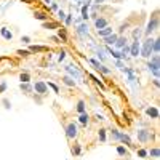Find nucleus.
Listing matches in <instances>:
<instances>
[{"mask_svg":"<svg viewBox=\"0 0 160 160\" xmlns=\"http://www.w3.org/2000/svg\"><path fill=\"white\" fill-rule=\"evenodd\" d=\"M61 83H64L66 87H69V88H75V87H77V82H75L72 77H69L68 74L61 77Z\"/></svg>","mask_w":160,"mask_h":160,"instance_id":"obj_23","label":"nucleus"},{"mask_svg":"<svg viewBox=\"0 0 160 160\" xmlns=\"http://www.w3.org/2000/svg\"><path fill=\"white\" fill-rule=\"evenodd\" d=\"M135 151H136V155L139 158H149L148 157V148H146V146H138Z\"/></svg>","mask_w":160,"mask_h":160,"instance_id":"obj_30","label":"nucleus"},{"mask_svg":"<svg viewBox=\"0 0 160 160\" xmlns=\"http://www.w3.org/2000/svg\"><path fill=\"white\" fill-rule=\"evenodd\" d=\"M19 90L24 93V95H28V96H31L32 93H34V88H32V82L31 83H21L19 82Z\"/></svg>","mask_w":160,"mask_h":160,"instance_id":"obj_25","label":"nucleus"},{"mask_svg":"<svg viewBox=\"0 0 160 160\" xmlns=\"http://www.w3.org/2000/svg\"><path fill=\"white\" fill-rule=\"evenodd\" d=\"M74 144L71 146V152H72V155L74 157H80V155H82V144H80L77 139L75 141H72Z\"/></svg>","mask_w":160,"mask_h":160,"instance_id":"obj_22","label":"nucleus"},{"mask_svg":"<svg viewBox=\"0 0 160 160\" xmlns=\"http://www.w3.org/2000/svg\"><path fill=\"white\" fill-rule=\"evenodd\" d=\"M152 42H154V38H152V37H146V38H144V42H142V45H141L139 56H142L146 61H148V59L152 56Z\"/></svg>","mask_w":160,"mask_h":160,"instance_id":"obj_5","label":"nucleus"},{"mask_svg":"<svg viewBox=\"0 0 160 160\" xmlns=\"http://www.w3.org/2000/svg\"><path fill=\"white\" fill-rule=\"evenodd\" d=\"M32 99H34L37 104H42V102H43V96L37 95V93H32Z\"/></svg>","mask_w":160,"mask_h":160,"instance_id":"obj_42","label":"nucleus"},{"mask_svg":"<svg viewBox=\"0 0 160 160\" xmlns=\"http://www.w3.org/2000/svg\"><path fill=\"white\" fill-rule=\"evenodd\" d=\"M122 133H123V131H120V130H118V128H115V127H111V128L108 130V135H109L111 141H114V142H120Z\"/></svg>","mask_w":160,"mask_h":160,"instance_id":"obj_14","label":"nucleus"},{"mask_svg":"<svg viewBox=\"0 0 160 160\" xmlns=\"http://www.w3.org/2000/svg\"><path fill=\"white\" fill-rule=\"evenodd\" d=\"M72 19H74V15H72V11L66 13V19H64V28H69V26L72 24Z\"/></svg>","mask_w":160,"mask_h":160,"instance_id":"obj_36","label":"nucleus"},{"mask_svg":"<svg viewBox=\"0 0 160 160\" xmlns=\"http://www.w3.org/2000/svg\"><path fill=\"white\" fill-rule=\"evenodd\" d=\"M146 68L154 75V78H158V75H160V55H152L146 61Z\"/></svg>","mask_w":160,"mask_h":160,"instance_id":"obj_3","label":"nucleus"},{"mask_svg":"<svg viewBox=\"0 0 160 160\" xmlns=\"http://www.w3.org/2000/svg\"><path fill=\"white\" fill-rule=\"evenodd\" d=\"M0 37H2L5 42H11L13 38H15V34H13V31L10 28H7V26H2L0 28Z\"/></svg>","mask_w":160,"mask_h":160,"instance_id":"obj_12","label":"nucleus"},{"mask_svg":"<svg viewBox=\"0 0 160 160\" xmlns=\"http://www.w3.org/2000/svg\"><path fill=\"white\" fill-rule=\"evenodd\" d=\"M158 31V8H155L152 13H151V16H149V21L148 24H146V28L142 29V35L146 37H151L154 32Z\"/></svg>","mask_w":160,"mask_h":160,"instance_id":"obj_1","label":"nucleus"},{"mask_svg":"<svg viewBox=\"0 0 160 160\" xmlns=\"http://www.w3.org/2000/svg\"><path fill=\"white\" fill-rule=\"evenodd\" d=\"M112 32H114V28H112V26H108V28H104V29L96 31V35H98V37H101V38H104V37L111 35Z\"/></svg>","mask_w":160,"mask_h":160,"instance_id":"obj_27","label":"nucleus"},{"mask_svg":"<svg viewBox=\"0 0 160 160\" xmlns=\"http://www.w3.org/2000/svg\"><path fill=\"white\" fill-rule=\"evenodd\" d=\"M148 157L149 158H154V160H157L160 157V148H158V144H154V146H151V148H148Z\"/></svg>","mask_w":160,"mask_h":160,"instance_id":"obj_20","label":"nucleus"},{"mask_svg":"<svg viewBox=\"0 0 160 160\" xmlns=\"http://www.w3.org/2000/svg\"><path fill=\"white\" fill-rule=\"evenodd\" d=\"M77 120H78V123L82 125V127H88V125L91 123V115H90L88 112H83V114H78Z\"/></svg>","mask_w":160,"mask_h":160,"instance_id":"obj_19","label":"nucleus"},{"mask_svg":"<svg viewBox=\"0 0 160 160\" xmlns=\"http://www.w3.org/2000/svg\"><path fill=\"white\" fill-rule=\"evenodd\" d=\"M101 2H102V3H104V0H101Z\"/></svg>","mask_w":160,"mask_h":160,"instance_id":"obj_53","label":"nucleus"},{"mask_svg":"<svg viewBox=\"0 0 160 160\" xmlns=\"http://www.w3.org/2000/svg\"><path fill=\"white\" fill-rule=\"evenodd\" d=\"M2 104H3V108H5V109H11V102H10V99L3 98V99H2Z\"/></svg>","mask_w":160,"mask_h":160,"instance_id":"obj_45","label":"nucleus"},{"mask_svg":"<svg viewBox=\"0 0 160 160\" xmlns=\"http://www.w3.org/2000/svg\"><path fill=\"white\" fill-rule=\"evenodd\" d=\"M136 139L141 146H146L148 148V144L155 141V136H154V131L152 130H148V128H141L136 131Z\"/></svg>","mask_w":160,"mask_h":160,"instance_id":"obj_2","label":"nucleus"},{"mask_svg":"<svg viewBox=\"0 0 160 160\" xmlns=\"http://www.w3.org/2000/svg\"><path fill=\"white\" fill-rule=\"evenodd\" d=\"M128 47H130L128 55H130L131 58H138V56H139V50H141V40H133Z\"/></svg>","mask_w":160,"mask_h":160,"instance_id":"obj_10","label":"nucleus"},{"mask_svg":"<svg viewBox=\"0 0 160 160\" xmlns=\"http://www.w3.org/2000/svg\"><path fill=\"white\" fill-rule=\"evenodd\" d=\"M64 71H66V74H68L69 77H72L74 80H80V82L85 83V80H83V72L80 71L78 68H75V66H72V64H68V66H64Z\"/></svg>","mask_w":160,"mask_h":160,"instance_id":"obj_6","label":"nucleus"},{"mask_svg":"<svg viewBox=\"0 0 160 160\" xmlns=\"http://www.w3.org/2000/svg\"><path fill=\"white\" fill-rule=\"evenodd\" d=\"M32 88H34V93H37V95L40 96H48V85L47 82H43V80H34L32 82Z\"/></svg>","mask_w":160,"mask_h":160,"instance_id":"obj_7","label":"nucleus"},{"mask_svg":"<svg viewBox=\"0 0 160 160\" xmlns=\"http://www.w3.org/2000/svg\"><path fill=\"white\" fill-rule=\"evenodd\" d=\"M34 18L37 21H40V22H45V21L51 19L50 18V11H45V10H34Z\"/></svg>","mask_w":160,"mask_h":160,"instance_id":"obj_13","label":"nucleus"},{"mask_svg":"<svg viewBox=\"0 0 160 160\" xmlns=\"http://www.w3.org/2000/svg\"><path fill=\"white\" fill-rule=\"evenodd\" d=\"M7 88H8L7 82H2V83H0V95H2V93H5V91H7Z\"/></svg>","mask_w":160,"mask_h":160,"instance_id":"obj_46","label":"nucleus"},{"mask_svg":"<svg viewBox=\"0 0 160 160\" xmlns=\"http://www.w3.org/2000/svg\"><path fill=\"white\" fill-rule=\"evenodd\" d=\"M77 31H78V34H87V32H88V24H87V22H82V24L78 26Z\"/></svg>","mask_w":160,"mask_h":160,"instance_id":"obj_40","label":"nucleus"},{"mask_svg":"<svg viewBox=\"0 0 160 160\" xmlns=\"http://www.w3.org/2000/svg\"><path fill=\"white\" fill-rule=\"evenodd\" d=\"M131 37H133V40H141V37H142V26H141V24L133 26V29H131Z\"/></svg>","mask_w":160,"mask_h":160,"instance_id":"obj_21","label":"nucleus"},{"mask_svg":"<svg viewBox=\"0 0 160 160\" xmlns=\"http://www.w3.org/2000/svg\"><path fill=\"white\" fill-rule=\"evenodd\" d=\"M98 139H99V142H108V130L106 128H102V127H99L98 128Z\"/></svg>","mask_w":160,"mask_h":160,"instance_id":"obj_29","label":"nucleus"},{"mask_svg":"<svg viewBox=\"0 0 160 160\" xmlns=\"http://www.w3.org/2000/svg\"><path fill=\"white\" fill-rule=\"evenodd\" d=\"M42 28L47 29V31H56L61 28V22L59 21H53V19H48L45 22H42Z\"/></svg>","mask_w":160,"mask_h":160,"instance_id":"obj_18","label":"nucleus"},{"mask_svg":"<svg viewBox=\"0 0 160 160\" xmlns=\"http://www.w3.org/2000/svg\"><path fill=\"white\" fill-rule=\"evenodd\" d=\"M56 37L61 40V43H69V32H68V28L61 26L59 29H56Z\"/></svg>","mask_w":160,"mask_h":160,"instance_id":"obj_11","label":"nucleus"},{"mask_svg":"<svg viewBox=\"0 0 160 160\" xmlns=\"http://www.w3.org/2000/svg\"><path fill=\"white\" fill-rule=\"evenodd\" d=\"M98 56H99V59H101V61H104V59H106V56H104V53H102L101 50H98Z\"/></svg>","mask_w":160,"mask_h":160,"instance_id":"obj_49","label":"nucleus"},{"mask_svg":"<svg viewBox=\"0 0 160 160\" xmlns=\"http://www.w3.org/2000/svg\"><path fill=\"white\" fill-rule=\"evenodd\" d=\"M66 55H68V53H66V50H61V51L58 53V62H62V61L66 59Z\"/></svg>","mask_w":160,"mask_h":160,"instance_id":"obj_43","label":"nucleus"},{"mask_svg":"<svg viewBox=\"0 0 160 160\" xmlns=\"http://www.w3.org/2000/svg\"><path fill=\"white\" fill-rule=\"evenodd\" d=\"M50 8H51V11H58V10H59V5H58L56 2H53V3L50 5Z\"/></svg>","mask_w":160,"mask_h":160,"instance_id":"obj_47","label":"nucleus"},{"mask_svg":"<svg viewBox=\"0 0 160 160\" xmlns=\"http://www.w3.org/2000/svg\"><path fill=\"white\" fill-rule=\"evenodd\" d=\"M47 85H48V88H51L53 90V93H56V95H59V87L56 85V83H53V82H47Z\"/></svg>","mask_w":160,"mask_h":160,"instance_id":"obj_39","label":"nucleus"},{"mask_svg":"<svg viewBox=\"0 0 160 160\" xmlns=\"http://www.w3.org/2000/svg\"><path fill=\"white\" fill-rule=\"evenodd\" d=\"M93 26H95L96 31L104 29V28H108V26H111V18L106 16V15H101V16H98L95 21H93Z\"/></svg>","mask_w":160,"mask_h":160,"instance_id":"obj_9","label":"nucleus"},{"mask_svg":"<svg viewBox=\"0 0 160 160\" xmlns=\"http://www.w3.org/2000/svg\"><path fill=\"white\" fill-rule=\"evenodd\" d=\"M88 75H90V78L93 80V83H95L96 87H99L101 90H104V88H106V85L102 83V80H101V78H98L96 75H93V74H88Z\"/></svg>","mask_w":160,"mask_h":160,"instance_id":"obj_34","label":"nucleus"},{"mask_svg":"<svg viewBox=\"0 0 160 160\" xmlns=\"http://www.w3.org/2000/svg\"><path fill=\"white\" fill-rule=\"evenodd\" d=\"M95 71H96V72H99V74H102V75H111V74H112V71L108 68V66H104L102 62L99 64V68H98V69H95Z\"/></svg>","mask_w":160,"mask_h":160,"instance_id":"obj_32","label":"nucleus"},{"mask_svg":"<svg viewBox=\"0 0 160 160\" xmlns=\"http://www.w3.org/2000/svg\"><path fill=\"white\" fill-rule=\"evenodd\" d=\"M64 131H66V138L68 141H75L78 138V125L74 122V120H69V122L64 123Z\"/></svg>","mask_w":160,"mask_h":160,"instance_id":"obj_4","label":"nucleus"},{"mask_svg":"<svg viewBox=\"0 0 160 160\" xmlns=\"http://www.w3.org/2000/svg\"><path fill=\"white\" fill-rule=\"evenodd\" d=\"M117 38H118V34H117V32H112L111 35H108V37H104L102 40H104V43L108 45V47H111V45H115V42H117Z\"/></svg>","mask_w":160,"mask_h":160,"instance_id":"obj_26","label":"nucleus"},{"mask_svg":"<svg viewBox=\"0 0 160 160\" xmlns=\"http://www.w3.org/2000/svg\"><path fill=\"white\" fill-rule=\"evenodd\" d=\"M158 53H160V38L155 37L152 42V55H158Z\"/></svg>","mask_w":160,"mask_h":160,"instance_id":"obj_33","label":"nucleus"},{"mask_svg":"<svg viewBox=\"0 0 160 160\" xmlns=\"http://www.w3.org/2000/svg\"><path fill=\"white\" fill-rule=\"evenodd\" d=\"M146 115L152 120H157L160 117V111H158L157 106H148V108H146Z\"/></svg>","mask_w":160,"mask_h":160,"instance_id":"obj_17","label":"nucleus"},{"mask_svg":"<svg viewBox=\"0 0 160 160\" xmlns=\"http://www.w3.org/2000/svg\"><path fill=\"white\" fill-rule=\"evenodd\" d=\"M152 85H154V87H155V88L158 90V87H160V82H158V78H154V80H152Z\"/></svg>","mask_w":160,"mask_h":160,"instance_id":"obj_48","label":"nucleus"},{"mask_svg":"<svg viewBox=\"0 0 160 160\" xmlns=\"http://www.w3.org/2000/svg\"><path fill=\"white\" fill-rule=\"evenodd\" d=\"M125 45H128V38H127V35H118V38H117V42H115V48H118V50H122Z\"/></svg>","mask_w":160,"mask_h":160,"instance_id":"obj_28","label":"nucleus"},{"mask_svg":"<svg viewBox=\"0 0 160 160\" xmlns=\"http://www.w3.org/2000/svg\"><path fill=\"white\" fill-rule=\"evenodd\" d=\"M74 111H75L77 114H83V112H87V101H85V99H78V101L75 102Z\"/></svg>","mask_w":160,"mask_h":160,"instance_id":"obj_24","label":"nucleus"},{"mask_svg":"<svg viewBox=\"0 0 160 160\" xmlns=\"http://www.w3.org/2000/svg\"><path fill=\"white\" fill-rule=\"evenodd\" d=\"M80 13H82V16H80V18H82V21H87V19L90 18V10H88V7H87V5H83V7H82Z\"/></svg>","mask_w":160,"mask_h":160,"instance_id":"obj_35","label":"nucleus"},{"mask_svg":"<svg viewBox=\"0 0 160 160\" xmlns=\"http://www.w3.org/2000/svg\"><path fill=\"white\" fill-rule=\"evenodd\" d=\"M135 15H136V13H133L131 16H128L125 21H122V22L118 24V28H117V34H118V35H123L125 31H128L131 26L135 24V22H133V19H135ZM135 26H136V24H135Z\"/></svg>","mask_w":160,"mask_h":160,"instance_id":"obj_8","label":"nucleus"},{"mask_svg":"<svg viewBox=\"0 0 160 160\" xmlns=\"http://www.w3.org/2000/svg\"><path fill=\"white\" fill-rule=\"evenodd\" d=\"M64 19H66V13H64V10H61V8H59V10H58V19H56V21H59V22L62 24V22H64Z\"/></svg>","mask_w":160,"mask_h":160,"instance_id":"obj_41","label":"nucleus"},{"mask_svg":"<svg viewBox=\"0 0 160 160\" xmlns=\"http://www.w3.org/2000/svg\"><path fill=\"white\" fill-rule=\"evenodd\" d=\"M21 43H24V45H31V42H32V37L31 35H21Z\"/></svg>","mask_w":160,"mask_h":160,"instance_id":"obj_38","label":"nucleus"},{"mask_svg":"<svg viewBox=\"0 0 160 160\" xmlns=\"http://www.w3.org/2000/svg\"><path fill=\"white\" fill-rule=\"evenodd\" d=\"M32 55H37V53H48V51H51V48L50 47H47V45H29V48H28Z\"/></svg>","mask_w":160,"mask_h":160,"instance_id":"obj_16","label":"nucleus"},{"mask_svg":"<svg viewBox=\"0 0 160 160\" xmlns=\"http://www.w3.org/2000/svg\"><path fill=\"white\" fill-rule=\"evenodd\" d=\"M115 152H117L118 157H122V158H128V157H131L130 149L127 148V146H123V144H117V146H115Z\"/></svg>","mask_w":160,"mask_h":160,"instance_id":"obj_15","label":"nucleus"},{"mask_svg":"<svg viewBox=\"0 0 160 160\" xmlns=\"http://www.w3.org/2000/svg\"><path fill=\"white\" fill-rule=\"evenodd\" d=\"M43 2H45V5L48 7V5H51V3H53V0H43Z\"/></svg>","mask_w":160,"mask_h":160,"instance_id":"obj_51","label":"nucleus"},{"mask_svg":"<svg viewBox=\"0 0 160 160\" xmlns=\"http://www.w3.org/2000/svg\"><path fill=\"white\" fill-rule=\"evenodd\" d=\"M50 40H51V42H55V43H58V45H59V43H61V40H59V38H58V37H51V38H50Z\"/></svg>","mask_w":160,"mask_h":160,"instance_id":"obj_50","label":"nucleus"},{"mask_svg":"<svg viewBox=\"0 0 160 160\" xmlns=\"http://www.w3.org/2000/svg\"><path fill=\"white\" fill-rule=\"evenodd\" d=\"M122 160H131V157H128V158H122Z\"/></svg>","mask_w":160,"mask_h":160,"instance_id":"obj_52","label":"nucleus"},{"mask_svg":"<svg viewBox=\"0 0 160 160\" xmlns=\"http://www.w3.org/2000/svg\"><path fill=\"white\" fill-rule=\"evenodd\" d=\"M19 82L21 83H31L32 82V75L29 72H21L19 74Z\"/></svg>","mask_w":160,"mask_h":160,"instance_id":"obj_31","label":"nucleus"},{"mask_svg":"<svg viewBox=\"0 0 160 160\" xmlns=\"http://www.w3.org/2000/svg\"><path fill=\"white\" fill-rule=\"evenodd\" d=\"M91 122H104V115H99V114L93 115L91 117Z\"/></svg>","mask_w":160,"mask_h":160,"instance_id":"obj_44","label":"nucleus"},{"mask_svg":"<svg viewBox=\"0 0 160 160\" xmlns=\"http://www.w3.org/2000/svg\"><path fill=\"white\" fill-rule=\"evenodd\" d=\"M16 55L21 56V58H29L32 53H31L29 50H21V48H19V50H16Z\"/></svg>","mask_w":160,"mask_h":160,"instance_id":"obj_37","label":"nucleus"}]
</instances>
